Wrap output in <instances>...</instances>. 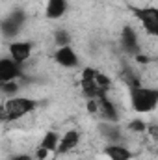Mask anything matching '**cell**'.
<instances>
[{"label":"cell","mask_w":158,"mask_h":160,"mask_svg":"<svg viewBox=\"0 0 158 160\" xmlns=\"http://www.w3.org/2000/svg\"><path fill=\"white\" fill-rule=\"evenodd\" d=\"M56 65L63 67V69H78L80 67V56L75 50L73 45H65V47H56L54 54H52Z\"/></svg>","instance_id":"8"},{"label":"cell","mask_w":158,"mask_h":160,"mask_svg":"<svg viewBox=\"0 0 158 160\" xmlns=\"http://www.w3.org/2000/svg\"><path fill=\"white\" fill-rule=\"evenodd\" d=\"M119 45L121 50L132 58H138L141 54V39L138 36V30L132 24H125L119 32Z\"/></svg>","instance_id":"6"},{"label":"cell","mask_w":158,"mask_h":160,"mask_svg":"<svg viewBox=\"0 0 158 160\" xmlns=\"http://www.w3.org/2000/svg\"><path fill=\"white\" fill-rule=\"evenodd\" d=\"M60 138H62V134H58L56 130H47V132L43 134V138H41L37 149L48 153V155H56L58 145H60Z\"/></svg>","instance_id":"15"},{"label":"cell","mask_w":158,"mask_h":160,"mask_svg":"<svg viewBox=\"0 0 158 160\" xmlns=\"http://www.w3.org/2000/svg\"><path fill=\"white\" fill-rule=\"evenodd\" d=\"M0 89H2V93H4V97L7 99V97L19 95L21 84H19V80H15V82H7V84H0Z\"/></svg>","instance_id":"17"},{"label":"cell","mask_w":158,"mask_h":160,"mask_svg":"<svg viewBox=\"0 0 158 160\" xmlns=\"http://www.w3.org/2000/svg\"><path fill=\"white\" fill-rule=\"evenodd\" d=\"M102 155L108 160H134V153L126 143H104Z\"/></svg>","instance_id":"13"},{"label":"cell","mask_w":158,"mask_h":160,"mask_svg":"<svg viewBox=\"0 0 158 160\" xmlns=\"http://www.w3.org/2000/svg\"><path fill=\"white\" fill-rule=\"evenodd\" d=\"M34 54V43L28 39H15L7 45V56L13 58L17 63H26Z\"/></svg>","instance_id":"9"},{"label":"cell","mask_w":158,"mask_h":160,"mask_svg":"<svg viewBox=\"0 0 158 160\" xmlns=\"http://www.w3.org/2000/svg\"><path fill=\"white\" fill-rule=\"evenodd\" d=\"M22 78H24V65L22 63H17L9 56L0 58V84H7V82H15V80Z\"/></svg>","instance_id":"7"},{"label":"cell","mask_w":158,"mask_h":160,"mask_svg":"<svg viewBox=\"0 0 158 160\" xmlns=\"http://www.w3.org/2000/svg\"><path fill=\"white\" fill-rule=\"evenodd\" d=\"M112 88V78L101 71H97L95 67H84L80 73V91L82 95L89 101V99H99L106 93H110Z\"/></svg>","instance_id":"1"},{"label":"cell","mask_w":158,"mask_h":160,"mask_svg":"<svg viewBox=\"0 0 158 160\" xmlns=\"http://www.w3.org/2000/svg\"><path fill=\"white\" fill-rule=\"evenodd\" d=\"M128 102L134 114H151L158 108V88L132 84L128 86Z\"/></svg>","instance_id":"3"},{"label":"cell","mask_w":158,"mask_h":160,"mask_svg":"<svg viewBox=\"0 0 158 160\" xmlns=\"http://www.w3.org/2000/svg\"><path fill=\"white\" fill-rule=\"evenodd\" d=\"M80 142H82V132H80L78 128H69V130H65V132L62 134V138H60V145H58L56 155H58V157L69 155L71 151H75V149L78 147Z\"/></svg>","instance_id":"12"},{"label":"cell","mask_w":158,"mask_h":160,"mask_svg":"<svg viewBox=\"0 0 158 160\" xmlns=\"http://www.w3.org/2000/svg\"><path fill=\"white\" fill-rule=\"evenodd\" d=\"M97 101V116L101 118V121H108V123H119V110L117 104L110 99V93L95 99Z\"/></svg>","instance_id":"10"},{"label":"cell","mask_w":158,"mask_h":160,"mask_svg":"<svg viewBox=\"0 0 158 160\" xmlns=\"http://www.w3.org/2000/svg\"><path fill=\"white\" fill-rule=\"evenodd\" d=\"M24 24H26V13L17 8V9L9 11V13L2 19V22H0V32H2V36H4L6 39L15 41L17 36L22 32Z\"/></svg>","instance_id":"5"},{"label":"cell","mask_w":158,"mask_h":160,"mask_svg":"<svg viewBox=\"0 0 158 160\" xmlns=\"http://www.w3.org/2000/svg\"><path fill=\"white\" fill-rule=\"evenodd\" d=\"M54 43L56 47H65V45H71V34L63 28H58L54 32Z\"/></svg>","instance_id":"16"},{"label":"cell","mask_w":158,"mask_h":160,"mask_svg":"<svg viewBox=\"0 0 158 160\" xmlns=\"http://www.w3.org/2000/svg\"><path fill=\"white\" fill-rule=\"evenodd\" d=\"M130 128H138V130H143L145 127H143V123H141V121H132V123H130Z\"/></svg>","instance_id":"19"},{"label":"cell","mask_w":158,"mask_h":160,"mask_svg":"<svg viewBox=\"0 0 158 160\" xmlns=\"http://www.w3.org/2000/svg\"><path fill=\"white\" fill-rule=\"evenodd\" d=\"M69 11V0H47L45 4V17L48 21H60Z\"/></svg>","instance_id":"14"},{"label":"cell","mask_w":158,"mask_h":160,"mask_svg":"<svg viewBox=\"0 0 158 160\" xmlns=\"http://www.w3.org/2000/svg\"><path fill=\"white\" fill-rule=\"evenodd\" d=\"M41 101L28 97V95H13L7 97L2 104V121L4 123H15L24 119L26 116L34 114L39 108Z\"/></svg>","instance_id":"2"},{"label":"cell","mask_w":158,"mask_h":160,"mask_svg":"<svg viewBox=\"0 0 158 160\" xmlns=\"http://www.w3.org/2000/svg\"><path fill=\"white\" fill-rule=\"evenodd\" d=\"M128 9L147 36L158 38V6L141 4V6H130Z\"/></svg>","instance_id":"4"},{"label":"cell","mask_w":158,"mask_h":160,"mask_svg":"<svg viewBox=\"0 0 158 160\" xmlns=\"http://www.w3.org/2000/svg\"><path fill=\"white\" fill-rule=\"evenodd\" d=\"M11 160H37L34 155H13Z\"/></svg>","instance_id":"18"},{"label":"cell","mask_w":158,"mask_h":160,"mask_svg":"<svg viewBox=\"0 0 158 160\" xmlns=\"http://www.w3.org/2000/svg\"><path fill=\"white\" fill-rule=\"evenodd\" d=\"M97 132L106 143H125V132H123L119 123L101 121L97 125Z\"/></svg>","instance_id":"11"}]
</instances>
